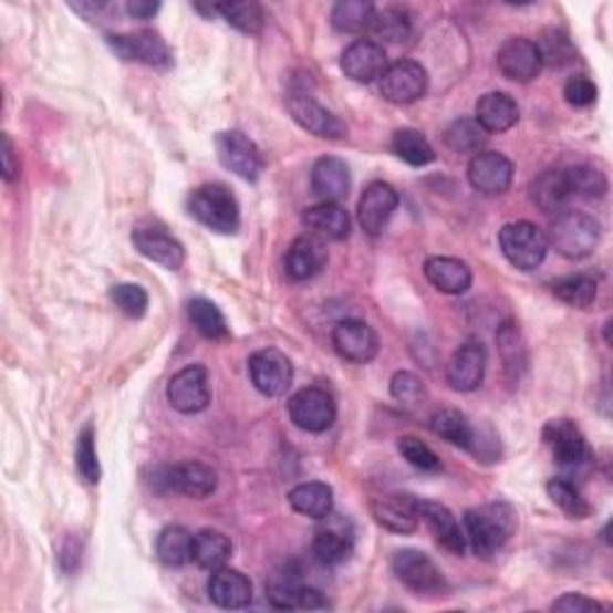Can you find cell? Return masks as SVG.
<instances>
[{
    "label": "cell",
    "instance_id": "obj_1",
    "mask_svg": "<svg viewBox=\"0 0 613 613\" xmlns=\"http://www.w3.org/2000/svg\"><path fill=\"white\" fill-rule=\"evenodd\" d=\"M467 542H470L475 557L491 559L499 553L508 539L518 530V513L516 508L503 501L485 503L479 508H470L465 513Z\"/></svg>",
    "mask_w": 613,
    "mask_h": 613
},
{
    "label": "cell",
    "instance_id": "obj_2",
    "mask_svg": "<svg viewBox=\"0 0 613 613\" xmlns=\"http://www.w3.org/2000/svg\"><path fill=\"white\" fill-rule=\"evenodd\" d=\"M189 216L204 228L232 236L240 228V204L226 185L209 183L197 187L187 199Z\"/></svg>",
    "mask_w": 613,
    "mask_h": 613
},
{
    "label": "cell",
    "instance_id": "obj_3",
    "mask_svg": "<svg viewBox=\"0 0 613 613\" xmlns=\"http://www.w3.org/2000/svg\"><path fill=\"white\" fill-rule=\"evenodd\" d=\"M549 247H553L565 259L590 257L602 240V226L594 216L582 211H565L557 216L549 228Z\"/></svg>",
    "mask_w": 613,
    "mask_h": 613
},
{
    "label": "cell",
    "instance_id": "obj_4",
    "mask_svg": "<svg viewBox=\"0 0 613 613\" xmlns=\"http://www.w3.org/2000/svg\"><path fill=\"white\" fill-rule=\"evenodd\" d=\"M499 247L503 257L520 271H534L544 264L549 240L542 228L530 221L506 224L499 230Z\"/></svg>",
    "mask_w": 613,
    "mask_h": 613
},
{
    "label": "cell",
    "instance_id": "obj_5",
    "mask_svg": "<svg viewBox=\"0 0 613 613\" xmlns=\"http://www.w3.org/2000/svg\"><path fill=\"white\" fill-rule=\"evenodd\" d=\"M542 439L551 450L553 460L565 472H582L592 465V450L585 434L571 419H551L542 432Z\"/></svg>",
    "mask_w": 613,
    "mask_h": 613
},
{
    "label": "cell",
    "instance_id": "obj_6",
    "mask_svg": "<svg viewBox=\"0 0 613 613\" xmlns=\"http://www.w3.org/2000/svg\"><path fill=\"white\" fill-rule=\"evenodd\" d=\"M393 573L403 585L419 596H444L446 578L436 563L417 549H403L393 557Z\"/></svg>",
    "mask_w": 613,
    "mask_h": 613
},
{
    "label": "cell",
    "instance_id": "obj_7",
    "mask_svg": "<svg viewBox=\"0 0 613 613\" xmlns=\"http://www.w3.org/2000/svg\"><path fill=\"white\" fill-rule=\"evenodd\" d=\"M288 415L298 429L321 434L333 427L339 411H335V401L326 388L306 386L288 401Z\"/></svg>",
    "mask_w": 613,
    "mask_h": 613
},
{
    "label": "cell",
    "instance_id": "obj_8",
    "mask_svg": "<svg viewBox=\"0 0 613 613\" xmlns=\"http://www.w3.org/2000/svg\"><path fill=\"white\" fill-rule=\"evenodd\" d=\"M166 396L173 405V411H178L183 415H197L207 411L211 403V384L207 367L189 364V367H183L178 374H173Z\"/></svg>",
    "mask_w": 613,
    "mask_h": 613
},
{
    "label": "cell",
    "instance_id": "obj_9",
    "mask_svg": "<svg viewBox=\"0 0 613 613\" xmlns=\"http://www.w3.org/2000/svg\"><path fill=\"white\" fill-rule=\"evenodd\" d=\"M247 370H250L254 388L267 398H281L293 386V362L276 347L257 350Z\"/></svg>",
    "mask_w": 613,
    "mask_h": 613
},
{
    "label": "cell",
    "instance_id": "obj_10",
    "mask_svg": "<svg viewBox=\"0 0 613 613\" xmlns=\"http://www.w3.org/2000/svg\"><path fill=\"white\" fill-rule=\"evenodd\" d=\"M216 154L224 168L236 173L238 178L247 183L259 180L261 170H264V156H261L259 147L250 137L238 133V129L216 135Z\"/></svg>",
    "mask_w": 613,
    "mask_h": 613
},
{
    "label": "cell",
    "instance_id": "obj_11",
    "mask_svg": "<svg viewBox=\"0 0 613 613\" xmlns=\"http://www.w3.org/2000/svg\"><path fill=\"white\" fill-rule=\"evenodd\" d=\"M108 46L118 53L123 61H133L149 65L156 70H168L173 65V53L168 43L152 29H142L133 34H113L108 37Z\"/></svg>",
    "mask_w": 613,
    "mask_h": 613
},
{
    "label": "cell",
    "instance_id": "obj_12",
    "mask_svg": "<svg viewBox=\"0 0 613 613\" xmlns=\"http://www.w3.org/2000/svg\"><path fill=\"white\" fill-rule=\"evenodd\" d=\"M427 70L417 61H396L386 67L382 80H378V90L391 104L407 106L427 94Z\"/></svg>",
    "mask_w": 613,
    "mask_h": 613
},
{
    "label": "cell",
    "instance_id": "obj_13",
    "mask_svg": "<svg viewBox=\"0 0 613 613\" xmlns=\"http://www.w3.org/2000/svg\"><path fill=\"white\" fill-rule=\"evenodd\" d=\"M158 481L168 491L183 493V496H187V499L201 501L216 491L218 475L209 465L187 460V463H175L168 467H160Z\"/></svg>",
    "mask_w": 613,
    "mask_h": 613
},
{
    "label": "cell",
    "instance_id": "obj_14",
    "mask_svg": "<svg viewBox=\"0 0 613 613\" xmlns=\"http://www.w3.org/2000/svg\"><path fill=\"white\" fill-rule=\"evenodd\" d=\"M288 111L293 115V121L306 129V133L321 137V139H343L347 137V127L345 123L333 115L329 108H324L314 101V96L304 94V92H290L288 94Z\"/></svg>",
    "mask_w": 613,
    "mask_h": 613
},
{
    "label": "cell",
    "instance_id": "obj_15",
    "mask_svg": "<svg viewBox=\"0 0 613 613\" xmlns=\"http://www.w3.org/2000/svg\"><path fill=\"white\" fill-rule=\"evenodd\" d=\"M398 204H401V197H398L396 187L384 180L370 183L367 187H364V193L357 204V221H360L362 230L372 238L382 236L388 221L393 218V214H396Z\"/></svg>",
    "mask_w": 613,
    "mask_h": 613
},
{
    "label": "cell",
    "instance_id": "obj_16",
    "mask_svg": "<svg viewBox=\"0 0 613 613\" xmlns=\"http://www.w3.org/2000/svg\"><path fill=\"white\" fill-rule=\"evenodd\" d=\"M331 343L343 360L355 364H370L378 355V335L362 319H343L331 333Z\"/></svg>",
    "mask_w": 613,
    "mask_h": 613
},
{
    "label": "cell",
    "instance_id": "obj_17",
    "mask_svg": "<svg viewBox=\"0 0 613 613\" xmlns=\"http://www.w3.org/2000/svg\"><path fill=\"white\" fill-rule=\"evenodd\" d=\"M513 164L499 152H479L467 166V180L485 197H501L513 185Z\"/></svg>",
    "mask_w": 613,
    "mask_h": 613
},
{
    "label": "cell",
    "instance_id": "obj_18",
    "mask_svg": "<svg viewBox=\"0 0 613 613\" xmlns=\"http://www.w3.org/2000/svg\"><path fill=\"white\" fill-rule=\"evenodd\" d=\"M135 250L154 264L168 271H178L185 264V247L158 224H139L133 230Z\"/></svg>",
    "mask_w": 613,
    "mask_h": 613
},
{
    "label": "cell",
    "instance_id": "obj_19",
    "mask_svg": "<svg viewBox=\"0 0 613 613\" xmlns=\"http://www.w3.org/2000/svg\"><path fill=\"white\" fill-rule=\"evenodd\" d=\"M388 67V55L382 43L374 39H357L341 55V70L345 77L357 84H370L382 80Z\"/></svg>",
    "mask_w": 613,
    "mask_h": 613
},
{
    "label": "cell",
    "instance_id": "obj_20",
    "mask_svg": "<svg viewBox=\"0 0 613 613\" xmlns=\"http://www.w3.org/2000/svg\"><path fill=\"white\" fill-rule=\"evenodd\" d=\"M542 55H539L537 43L524 37L508 39L496 53V67H499L506 80H513L520 84L532 82L539 72H542Z\"/></svg>",
    "mask_w": 613,
    "mask_h": 613
},
{
    "label": "cell",
    "instance_id": "obj_21",
    "mask_svg": "<svg viewBox=\"0 0 613 613\" xmlns=\"http://www.w3.org/2000/svg\"><path fill=\"white\" fill-rule=\"evenodd\" d=\"M329 264V250L326 242L316 238V236H300L293 242H290L285 259H283V269L290 281L304 283L312 281L314 276L326 269Z\"/></svg>",
    "mask_w": 613,
    "mask_h": 613
},
{
    "label": "cell",
    "instance_id": "obj_22",
    "mask_svg": "<svg viewBox=\"0 0 613 613\" xmlns=\"http://www.w3.org/2000/svg\"><path fill=\"white\" fill-rule=\"evenodd\" d=\"M319 522L321 528L314 532V542H312L314 557L324 565H339L347 561V557L353 553V547H355L353 524L333 513Z\"/></svg>",
    "mask_w": 613,
    "mask_h": 613
},
{
    "label": "cell",
    "instance_id": "obj_23",
    "mask_svg": "<svg viewBox=\"0 0 613 613\" xmlns=\"http://www.w3.org/2000/svg\"><path fill=\"white\" fill-rule=\"evenodd\" d=\"M487 374V350L477 341L463 343L448 362L446 378L454 391L470 393L481 386Z\"/></svg>",
    "mask_w": 613,
    "mask_h": 613
},
{
    "label": "cell",
    "instance_id": "obj_24",
    "mask_svg": "<svg viewBox=\"0 0 613 613\" xmlns=\"http://www.w3.org/2000/svg\"><path fill=\"white\" fill-rule=\"evenodd\" d=\"M419 503L411 493H384L372 501V516L391 532L413 534L419 528Z\"/></svg>",
    "mask_w": 613,
    "mask_h": 613
},
{
    "label": "cell",
    "instance_id": "obj_25",
    "mask_svg": "<svg viewBox=\"0 0 613 613\" xmlns=\"http://www.w3.org/2000/svg\"><path fill=\"white\" fill-rule=\"evenodd\" d=\"M530 197L534 201V207H539L542 214H549V216L565 214L568 207H571V201L575 199L571 178H568V168L544 170L539 178L532 180Z\"/></svg>",
    "mask_w": 613,
    "mask_h": 613
},
{
    "label": "cell",
    "instance_id": "obj_26",
    "mask_svg": "<svg viewBox=\"0 0 613 613\" xmlns=\"http://www.w3.org/2000/svg\"><path fill=\"white\" fill-rule=\"evenodd\" d=\"M475 121L487 135L508 133V129L516 127L520 121L518 101L506 92H489L477 101Z\"/></svg>",
    "mask_w": 613,
    "mask_h": 613
},
{
    "label": "cell",
    "instance_id": "obj_27",
    "mask_svg": "<svg viewBox=\"0 0 613 613\" xmlns=\"http://www.w3.org/2000/svg\"><path fill=\"white\" fill-rule=\"evenodd\" d=\"M207 592H209V600L221 609L238 611L252 604L250 578L240 571H232V568H218V571H214L209 578Z\"/></svg>",
    "mask_w": 613,
    "mask_h": 613
},
{
    "label": "cell",
    "instance_id": "obj_28",
    "mask_svg": "<svg viewBox=\"0 0 613 613\" xmlns=\"http://www.w3.org/2000/svg\"><path fill=\"white\" fill-rule=\"evenodd\" d=\"M419 522L427 524V530L432 532V537L446 551L463 557L465 547H467V537L463 534L456 516L450 513L446 506L434 503V501H422L419 503Z\"/></svg>",
    "mask_w": 613,
    "mask_h": 613
},
{
    "label": "cell",
    "instance_id": "obj_29",
    "mask_svg": "<svg viewBox=\"0 0 613 613\" xmlns=\"http://www.w3.org/2000/svg\"><path fill=\"white\" fill-rule=\"evenodd\" d=\"M302 224L312 232V236L321 240H333V242L345 240L350 236V230H353L350 214L341 207V204H331V201H321L316 207L304 209Z\"/></svg>",
    "mask_w": 613,
    "mask_h": 613
},
{
    "label": "cell",
    "instance_id": "obj_30",
    "mask_svg": "<svg viewBox=\"0 0 613 613\" xmlns=\"http://www.w3.org/2000/svg\"><path fill=\"white\" fill-rule=\"evenodd\" d=\"M312 193L321 201L339 204L350 193V168L343 158L321 156L312 168Z\"/></svg>",
    "mask_w": 613,
    "mask_h": 613
},
{
    "label": "cell",
    "instance_id": "obj_31",
    "mask_svg": "<svg viewBox=\"0 0 613 613\" xmlns=\"http://www.w3.org/2000/svg\"><path fill=\"white\" fill-rule=\"evenodd\" d=\"M425 276L446 295H463L472 285V269L456 257H429L425 261Z\"/></svg>",
    "mask_w": 613,
    "mask_h": 613
},
{
    "label": "cell",
    "instance_id": "obj_32",
    "mask_svg": "<svg viewBox=\"0 0 613 613\" xmlns=\"http://www.w3.org/2000/svg\"><path fill=\"white\" fill-rule=\"evenodd\" d=\"M288 503L304 518L324 520L333 513V489L324 481H304V485L290 489Z\"/></svg>",
    "mask_w": 613,
    "mask_h": 613
},
{
    "label": "cell",
    "instance_id": "obj_33",
    "mask_svg": "<svg viewBox=\"0 0 613 613\" xmlns=\"http://www.w3.org/2000/svg\"><path fill=\"white\" fill-rule=\"evenodd\" d=\"M267 600L273 609L281 611H316V609H329V600L324 594L314 588H304L295 585V582H273V585L267 590Z\"/></svg>",
    "mask_w": 613,
    "mask_h": 613
},
{
    "label": "cell",
    "instance_id": "obj_34",
    "mask_svg": "<svg viewBox=\"0 0 613 613\" xmlns=\"http://www.w3.org/2000/svg\"><path fill=\"white\" fill-rule=\"evenodd\" d=\"M195 534L185 530L183 524H170L156 537V557L168 568H183L193 561Z\"/></svg>",
    "mask_w": 613,
    "mask_h": 613
},
{
    "label": "cell",
    "instance_id": "obj_35",
    "mask_svg": "<svg viewBox=\"0 0 613 613\" xmlns=\"http://www.w3.org/2000/svg\"><path fill=\"white\" fill-rule=\"evenodd\" d=\"M429 429L439 436V439L465 450L472 448L475 432H477L470 425V419H467L460 411H456V407H441V411H436L429 419Z\"/></svg>",
    "mask_w": 613,
    "mask_h": 613
},
{
    "label": "cell",
    "instance_id": "obj_36",
    "mask_svg": "<svg viewBox=\"0 0 613 613\" xmlns=\"http://www.w3.org/2000/svg\"><path fill=\"white\" fill-rule=\"evenodd\" d=\"M232 557V544L230 539L218 532V530H201L195 534V551L193 561L204 568V571H218V568H226V563Z\"/></svg>",
    "mask_w": 613,
    "mask_h": 613
},
{
    "label": "cell",
    "instance_id": "obj_37",
    "mask_svg": "<svg viewBox=\"0 0 613 613\" xmlns=\"http://www.w3.org/2000/svg\"><path fill=\"white\" fill-rule=\"evenodd\" d=\"M187 319L189 324L195 326L199 335H204L207 341H224L228 339V324L224 312L211 300L195 298L187 302Z\"/></svg>",
    "mask_w": 613,
    "mask_h": 613
},
{
    "label": "cell",
    "instance_id": "obj_38",
    "mask_svg": "<svg viewBox=\"0 0 613 613\" xmlns=\"http://www.w3.org/2000/svg\"><path fill=\"white\" fill-rule=\"evenodd\" d=\"M391 152L396 154L401 160H405L407 166H415V168L429 166L436 158L429 139L422 135L419 129H413V127H403L393 133Z\"/></svg>",
    "mask_w": 613,
    "mask_h": 613
},
{
    "label": "cell",
    "instance_id": "obj_39",
    "mask_svg": "<svg viewBox=\"0 0 613 613\" xmlns=\"http://www.w3.org/2000/svg\"><path fill=\"white\" fill-rule=\"evenodd\" d=\"M376 6L370 0H341L331 10V22L343 34L370 32Z\"/></svg>",
    "mask_w": 613,
    "mask_h": 613
},
{
    "label": "cell",
    "instance_id": "obj_40",
    "mask_svg": "<svg viewBox=\"0 0 613 613\" xmlns=\"http://www.w3.org/2000/svg\"><path fill=\"white\" fill-rule=\"evenodd\" d=\"M370 32L384 43H403L413 34V20L403 8H384L374 12Z\"/></svg>",
    "mask_w": 613,
    "mask_h": 613
},
{
    "label": "cell",
    "instance_id": "obj_41",
    "mask_svg": "<svg viewBox=\"0 0 613 613\" xmlns=\"http://www.w3.org/2000/svg\"><path fill=\"white\" fill-rule=\"evenodd\" d=\"M551 293L573 310H588L596 300V283L585 273L563 276V279L551 283Z\"/></svg>",
    "mask_w": 613,
    "mask_h": 613
},
{
    "label": "cell",
    "instance_id": "obj_42",
    "mask_svg": "<svg viewBox=\"0 0 613 613\" xmlns=\"http://www.w3.org/2000/svg\"><path fill=\"white\" fill-rule=\"evenodd\" d=\"M549 499L557 503L571 520H585L590 516V503L582 499L580 489L565 477H553L547 481Z\"/></svg>",
    "mask_w": 613,
    "mask_h": 613
},
{
    "label": "cell",
    "instance_id": "obj_43",
    "mask_svg": "<svg viewBox=\"0 0 613 613\" xmlns=\"http://www.w3.org/2000/svg\"><path fill=\"white\" fill-rule=\"evenodd\" d=\"M444 139L448 149H454L456 154H479L487 144V133L477 125V121L460 118L448 125Z\"/></svg>",
    "mask_w": 613,
    "mask_h": 613
},
{
    "label": "cell",
    "instance_id": "obj_44",
    "mask_svg": "<svg viewBox=\"0 0 613 613\" xmlns=\"http://www.w3.org/2000/svg\"><path fill=\"white\" fill-rule=\"evenodd\" d=\"M216 12L242 34H259L264 29V10L252 0L250 3H218Z\"/></svg>",
    "mask_w": 613,
    "mask_h": 613
},
{
    "label": "cell",
    "instance_id": "obj_45",
    "mask_svg": "<svg viewBox=\"0 0 613 613\" xmlns=\"http://www.w3.org/2000/svg\"><path fill=\"white\" fill-rule=\"evenodd\" d=\"M534 43L539 49V55H542V63L551 67H563L575 61V49L571 39H568V34L559 32V29H544L542 37Z\"/></svg>",
    "mask_w": 613,
    "mask_h": 613
},
{
    "label": "cell",
    "instance_id": "obj_46",
    "mask_svg": "<svg viewBox=\"0 0 613 613\" xmlns=\"http://www.w3.org/2000/svg\"><path fill=\"white\" fill-rule=\"evenodd\" d=\"M75 463H77V472L86 481V485H98L101 465H98V456H96V434H94L92 425H86L77 436Z\"/></svg>",
    "mask_w": 613,
    "mask_h": 613
},
{
    "label": "cell",
    "instance_id": "obj_47",
    "mask_svg": "<svg viewBox=\"0 0 613 613\" xmlns=\"http://www.w3.org/2000/svg\"><path fill=\"white\" fill-rule=\"evenodd\" d=\"M568 178L573 185L575 199H602L606 195V178L592 166H573L568 168Z\"/></svg>",
    "mask_w": 613,
    "mask_h": 613
},
{
    "label": "cell",
    "instance_id": "obj_48",
    "mask_svg": "<svg viewBox=\"0 0 613 613\" xmlns=\"http://www.w3.org/2000/svg\"><path fill=\"white\" fill-rule=\"evenodd\" d=\"M496 343H499V353L503 357L506 372H513L518 376V372L524 370V364H528V355H524V345L518 326L503 324L499 335H496Z\"/></svg>",
    "mask_w": 613,
    "mask_h": 613
},
{
    "label": "cell",
    "instance_id": "obj_49",
    "mask_svg": "<svg viewBox=\"0 0 613 613\" xmlns=\"http://www.w3.org/2000/svg\"><path fill=\"white\" fill-rule=\"evenodd\" d=\"M111 300L129 319L144 316V314H147V306H149L147 290H144L137 283H118V285H113Z\"/></svg>",
    "mask_w": 613,
    "mask_h": 613
},
{
    "label": "cell",
    "instance_id": "obj_50",
    "mask_svg": "<svg viewBox=\"0 0 613 613\" xmlns=\"http://www.w3.org/2000/svg\"><path fill=\"white\" fill-rule=\"evenodd\" d=\"M398 450L407 463L417 467V470H422V472H439L441 470L439 456H436L425 441H419L417 436H401Z\"/></svg>",
    "mask_w": 613,
    "mask_h": 613
},
{
    "label": "cell",
    "instance_id": "obj_51",
    "mask_svg": "<svg viewBox=\"0 0 613 613\" xmlns=\"http://www.w3.org/2000/svg\"><path fill=\"white\" fill-rule=\"evenodd\" d=\"M391 396L405 407H415L427 398V388L413 372H398L391 378Z\"/></svg>",
    "mask_w": 613,
    "mask_h": 613
},
{
    "label": "cell",
    "instance_id": "obj_52",
    "mask_svg": "<svg viewBox=\"0 0 613 613\" xmlns=\"http://www.w3.org/2000/svg\"><path fill=\"white\" fill-rule=\"evenodd\" d=\"M563 96L571 106L575 108H588L596 101V84L585 77V75H575L565 82L563 86Z\"/></svg>",
    "mask_w": 613,
    "mask_h": 613
},
{
    "label": "cell",
    "instance_id": "obj_53",
    "mask_svg": "<svg viewBox=\"0 0 613 613\" xmlns=\"http://www.w3.org/2000/svg\"><path fill=\"white\" fill-rule=\"evenodd\" d=\"M604 609H606L604 604L594 602L590 596L578 592H568L561 596V600L551 604V611H561V613H590V611H604Z\"/></svg>",
    "mask_w": 613,
    "mask_h": 613
},
{
    "label": "cell",
    "instance_id": "obj_54",
    "mask_svg": "<svg viewBox=\"0 0 613 613\" xmlns=\"http://www.w3.org/2000/svg\"><path fill=\"white\" fill-rule=\"evenodd\" d=\"M0 158H3V178L12 183L20 175V160H18V154H14V144L8 135H3V154H0Z\"/></svg>",
    "mask_w": 613,
    "mask_h": 613
},
{
    "label": "cell",
    "instance_id": "obj_55",
    "mask_svg": "<svg viewBox=\"0 0 613 613\" xmlns=\"http://www.w3.org/2000/svg\"><path fill=\"white\" fill-rule=\"evenodd\" d=\"M158 3H152V0H129V3L125 6L129 18L135 20H152L154 14L158 12Z\"/></svg>",
    "mask_w": 613,
    "mask_h": 613
}]
</instances>
